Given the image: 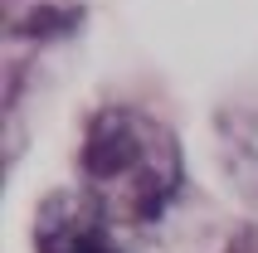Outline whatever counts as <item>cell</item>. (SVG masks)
Here are the masks:
<instances>
[{
	"mask_svg": "<svg viewBox=\"0 0 258 253\" xmlns=\"http://www.w3.org/2000/svg\"><path fill=\"white\" fill-rule=\"evenodd\" d=\"M78 170L83 195L112 224H151L180 185V146L142 107H102L88 122Z\"/></svg>",
	"mask_w": 258,
	"mask_h": 253,
	"instance_id": "cell-1",
	"label": "cell"
},
{
	"mask_svg": "<svg viewBox=\"0 0 258 253\" xmlns=\"http://www.w3.org/2000/svg\"><path fill=\"white\" fill-rule=\"evenodd\" d=\"M39 253H122L112 239V219L88 195H54L44 200L34 224Z\"/></svg>",
	"mask_w": 258,
	"mask_h": 253,
	"instance_id": "cell-2",
	"label": "cell"
}]
</instances>
